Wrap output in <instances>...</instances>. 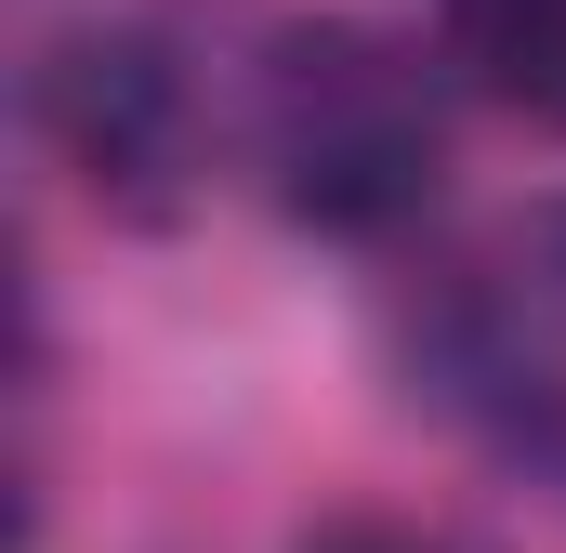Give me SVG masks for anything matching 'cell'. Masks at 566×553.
<instances>
[{"mask_svg":"<svg viewBox=\"0 0 566 553\" xmlns=\"http://www.w3.org/2000/svg\"><path fill=\"white\" fill-rule=\"evenodd\" d=\"M40 133L106 198H171V171L198 158V93H185V66L145 27H80L40 66Z\"/></svg>","mask_w":566,"mask_h":553,"instance_id":"3957f363","label":"cell"},{"mask_svg":"<svg viewBox=\"0 0 566 553\" xmlns=\"http://www.w3.org/2000/svg\"><path fill=\"white\" fill-rule=\"evenodd\" d=\"M303 553H461L448 528H422V514H329Z\"/></svg>","mask_w":566,"mask_h":553,"instance_id":"5b68a950","label":"cell"},{"mask_svg":"<svg viewBox=\"0 0 566 553\" xmlns=\"http://www.w3.org/2000/svg\"><path fill=\"white\" fill-rule=\"evenodd\" d=\"M422 383L566 501V198L501 211L422 290Z\"/></svg>","mask_w":566,"mask_h":553,"instance_id":"7a4b0ae2","label":"cell"},{"mask_svg":"<svg viewBox=\"0 0 566 553\" xmlns=\"http://www.w3.org/2000/svg\"><path fill=\"white\" fill-rule=\"evenodd\" d=\"M434 66L527 133H566V0H434Z\"/></svg>","mask_w":566,"mask_h":553,"instance_id":"277c9868","label":"cell"},{"mask_svg":"<svg viewBox=\"0 0 566 553\" xmlns=\"http://www.w3.org/2000/svg\"><path fill=\"white\" fill-rule=\"evenodd\" d=\"M251 158H264L290 225L382 238L434 198V158H448L434 66L369 13H290L264 40V80H251Z\"/></svg>","mask_w":566,"mask_h":553,"instance_id":"6da1fadb","label":"cell"}]
</instances>
